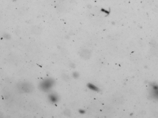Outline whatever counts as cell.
<instances>
[{"instance_id": "1", "label": "cell", "mask_w": 158, "mask_h": 118, "mask_svg": "<svg viewBox=\"0 0 158 118\" xmlns=\"http://www.w3.org/2000/svg\"><path fill=\"white\" fill-rule=\"evenodd\" d=\"M54 84V81L52 79L50 78V79L46 80L44 82H43L42 85V87L43 90L47 91L50 90Z\"/></svg>"}, {"instance_id": "4", "label": "cell", "mask_w": 158, "mask_h": 118, "mask_svg": "<svg viewBox=\"0 0 158 118\" xmlns=\"http://www.w3.org/2000/svg\"><path fill=\"white\" fill-rule=\"evenodd\" d=\"M87 86H88V88L92 90H94V91H95V92H99V89L98 87H96V86L94 85L91 84H88Z\"/></svg>"}, {"instance_id": "3", "label": "cell", "mask_w": 158, "mask_h": 118, "mask_svg": "<svg viewBox=\"0 0 158 118\" xmlns=\"http://www.w3.org/2000/svg\"><path fill=\"white\" fill-rule=\"evenodd\" d=\"M85 53H84L83 52H81V56L83 58H85V59H88L90 57V53L87 51V50L84 51Z\"/></svg>"}, {"instance_id": "2", "label": "cell", "mask_w": 158, "mask_h": 118, "mask_svg": "<svg viewBox=\"0 0 158 118\" xmlns=\"http://www.w3.org/2000/svg\"><path fill=\"white\" fill-rule=\"evenodd\" d=\"M49 100L52 103H56L57 102L58 100V96L56 94H50L49 96Z\"/></svg>"}, {"instance_id": "5", "label": "cell", "mask_w": 158, "mask_h": 118, "mask_svg": "<svg viewBox=\"0 0 158 118\" xmlns=\"http://www.w3.org/2000/svg\"><path fill=\"white\" fill-rule=\"evenodd\" d=\"M62 1H64V0H62Z\"/></svg>"}]
</instances>
